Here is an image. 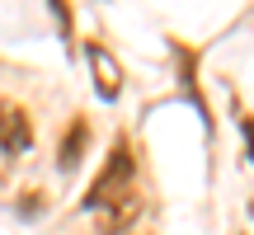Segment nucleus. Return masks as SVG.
<instances>
[{"mask_svg":"<svg viewBox=\"0 0 254 235\" xmlns=\"http://www.w3.org/2000/svg\"><path fill=\"white\" fill-rule=\"evenodd\" d=\"M132 188V155L127 151H118V160H109V170L99 174V183L90 188V198H85V207L90 212H99L104 202H113L118 193H127Z\"/></svg>","mask_w":254,"mask_h":235,"instance_id":"nucleus-1","label":"nucleus"},{"mask_svg":"<svg viewBox=\"0 0 254 235\" xmlns=\"http://www.w3.org/2000/svg\"><path fill=\"white\" fill-rule=\"evenodd\" d=\"M33 146V127H28V113L19 104L0 99V151L5 155H24Z\"/></svg>","mask_w":254,"mask_h":235,"instance_id":"nucleus-2","label":"nucleus"},{"mask_svg":"<svg viewBox=\"0 0 254 235\" xmlns=\"http://www.w3.org/2000/svg\"><path fill=\"white\" fill-rule=\"evenodd\" d=\"M136 217H141V193L127 188V193H118L113 202L99 207V231L104 235H127V231L136 226Z\"/></svg>","mask_w":254,"mask_h":235,"instance_id":"nucleus-3","label":"nucleus"},{"mask_svg":"<svg viewBox=\"0 0 254 235\" xmlns=\"http://www.w3.org/2000/svg\"><path fill=\"white\" fill-rule=\"evenodd\" d=\"M90 66H94V90H99L104 99H118V90H123V71H118V61H113V57L104 52L99 43H90Z\"/></svg>","mask_w":254,"mask_h":235,"instance_id":"nucleus-4","label":"nucleus"},{"mask_svg":"<svg viewBox=\"0 0 254 235\" xmlns=\"http://www.w3.org/2000/svg\"><path fill=\"white\" fill-rule=\"evenodd\" d=\"M80 141H85V127H75V132L66 136V151H62V170H71V165L80 160V155H75V151H80Z\"/></svg>","mask_w":254,"mask_h":235,"instance_id":"nucleus-5","label":"nucleus"}]
</instances>
